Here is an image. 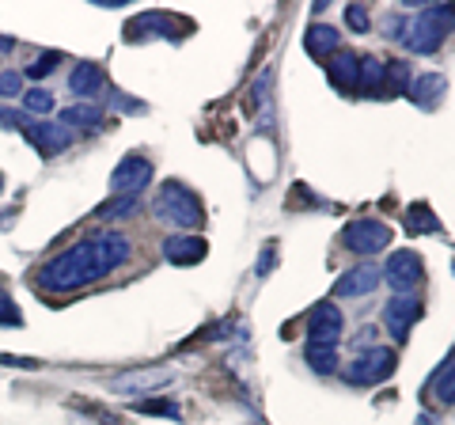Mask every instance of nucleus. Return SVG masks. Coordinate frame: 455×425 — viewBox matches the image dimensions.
Instances as JSON below:
<instances>
[{"mask_svg": "<svg viewBox=\"0 0 455 425\" xmlns=\"http://www.w3.org/2000/svg\"><path fill=\"white\" fill-rule=\"evenodd\" d=\"M444 76L440 73H425V76H418V80H410V88H406V99H414L418 107H425V110H433L436 103H440V95H444Z\"/></svg>", "mask_w": 455, "mask_h": 425, "instance_id": "obj_17", "label": "nucleus"}, {"mask_svg": "<svg viewBox=\"0 0 455 425\" xmlns=\"http://www.w3.org/2000/svg\"><path fill=\"white\" fill-rule=\"evenodd\" d=\"M23 95V76L16 68H0V99H16Z\"/></svg>", "mask_w": 455, "mask_h": 425, "instance_id": "obj_29", "label": "nucleus"}, {"mask_svg": "<svg viewBox=\"0 0 455 425\" xmlns=\"http://www.w3.org/2000/svg\"><path fill=\"white\" fill-rule=\"evenodd\" d=\"M107 88V76H103V68H99L95 61H76L73 68V76H68V92H73L76 99H92Z\"/></svg>", "mask_w": 455, "mask_h": 425, "instance_id": "obj_15", "label": "nucleus"}, {"mask_svg": "<svg viewBox=\"0 0 455 425\" xmlns=\"http://www.w3.org/2000/svg\"><path fill=\"white\" fill-rule=\"evenodd\" d=\"M379 281H387L395 296H410L421 285V259L414 251H391L379 270Z\"/></svg>", "mask_w": 455, "mask_h": 425, "instance_id": "obj_6", "label": "nucleus"}, {"mask_svg": "<svg viewBox=\"0 0 455 425\" xmlns=\"http://www.w3.org/2000/svg\"><path fill=\"white\" fill-rule=\"evenodd\" d=\"M398 368V353L391 346H368L361 353H353L349 365H346V384H357V388H372L391 380Z\"/></svg>", "mask_w": 455, "mask_h": 425, "instance_id": "obj_3", "label": "nucleus"}, {"mask_svg": "<svg viewBox=\"0 0 455 425\" xmlns=\"http://www.w3.org/2000/svg\"><path fill=\"white\" fill-rule=\"evenodd\" d=\"M57 61H61V53H57V50H50V53H38V58H35L31 65H27V68H23V73H20V76H31V80H42V76H50V73H53V68H57Z\"/></svg>", "mask_w": 455, "mask_h": 425, "instance_id": "obj_28", "label": "nucleus"}, {"mask_svg": "<svg viewBox=\"0 0 455 425\" xmlns=\"http://www.w3.org/2000/svg\"><path fill=\"white\" fill-rule=\"evenodd\" d=\"M23 137L42 152V156H61L68 145H73V133L65 130L61 122H23Z\"/></svg>", "mask_w": 455, "mask_h": 425, "instance_id": "obj_10", "label": "nucleus"}, {"mask_svg": "<svg viewBox=\"0 0 455 425\" xmlns=\"http://www.w3.org/2000/svg\"><path fill=\"white\" fill-rule=\"evenodd\" d=\"M0 323H8V327H16L20 323V308L8 301V296H0Z\"/></svg>", "mask_w": 455, "mask_h": 425, "instance_id": "obj_33", "label": "nucleus"}, {"mask_svg": "<svg viewBox=\"0 0 455 425\" xmlns=\"http://www.w3.org/2000/svg\"><path fill=\"white\" fill-rule=\"evenodd\" d=\"M254 107H262V130H274V68H266V73L254 80Z\"/></svg>", "mask_w": 455, "mask_h": 425, "instance_id": "obj_20", "label": "nucleus"}, {"mask_svg": "<svg viewBox=\"0 0 455 425\" xmlns=\"http://www.w3.org/2000/svg\"><path fill=\"white\" fill-rule=\"evenodd\" d=\"M175 23L164 12H145V16H137L125 23V42H148V38H167V27Z\"/></svg>", "mask_w": 455, "mask_h": 425, "instance_id": "obj_16", "label": "nucleus"}, {"mask_svg": "<svg viewBox=\"0 0 455 425\" xmlns=\"http://www.w3.org/2000/svg\"><path fill=\"white\" fill-rule=\"evenodd\" d=\"M418 319H421V304L414 296H391V301L383 304V327H387V334L398 346L410 342V331H414Z\"/></svg>", "mask_w": 455, "mask_h": 425, "instance_id": "obj_9", "label": "nucleus"}, {"mask_svg": "<svg viewBox=\"0 0 455 425\" xmlns=\"http://www.w3.org/2000/svg\"><path fill=\"white\" fill-rule=\"evenodd\" d=\"M0 296H4V289H0Z\"/></svg>", "mask_w": 455, "mask_h": 425, "instance_id": "obj_39", "label": "nucleus"}, {"mask_svg": "<svg viewBox=\"0 0 455 425\" xmlns=\"http://www.w3.org/2000/svg\"><path fill=\"white\" fill-rule=\"evenodd\" d=\"M304 361L311 365V373H319V376H331L338 373V349H323V346H304Z\"/></svg>", "mask_w": 455, "mask_h": 425, "instance_id": "obj_24", "label": "nucleus"}, {"mask_svg": "<svg viewBox=\"0 0 455 425\" xmlns=\"http://www.w3.org/2000/svg\"><path fill=\"white\" fill-rule=\"evenodd\" d=\"M57 122H61L68 133H73V130H95V125L103 122V110H99L95 103H73V107L61 110V118H57Z\"/></svg>", "mask_w": 455, "mask_h": 425, "instance_id": "obj_19", "label": "nucleus"}, {"mask_svg": "<svg viewBox=\"0 0 455 425\" xmlns=\"http://www.w3.org/2000/svg\"><path fill=\"white\" fill-rule=\"evenodd\" d=\"M140 414H156V418H179V406L171 403V399H145V403H137Z\"/></svg>", "mask_w": 455, "mask_h": 425, "instance_id": "obj_30", "label": "nucleus"}, {"mask_svg": "<svg viewBox=\"0 0 455 425\" xmlns=\"http://www.w3.org/2000/svg\"><path fill=\"white\" fill-rule=\"evenodd\" d=\"M357 73H361V58H357V53L338 50L334 58L326 61V76H331V84L338 92H357Z\"/></svg>", "mask_w": 455, "mask_h": 425, "instance_id": "obj_14", "label": "nucleus"}, {"mask_svg": "<svg viewBox=\"0 0 455 425\" xmlns=\"http://www.w3.org/2000/svg\"><path fill=\"white\" fill-rule=\"evenodd\" d=\"M346 23H349L357 35H368V31H372V20H368V8H361V4H349V8H346Z\"/></svg>", "mask_w": 455, "mask_h": 425, "instance_id": "obj_31", "label": "nucleus"}, {"mask_svg": "<svg viewBox=\"0 0 455 425\" xmlns=\"http://www.w3.org/2000/svg\"><path fill=\"white\" fill-rule=\"evenodd\" d=\"M383 80H387V88L406 95V88H410V61H383Z\"/></svg>", "mask_w": 455, "mask_h": 425, "instance_id": "obj_26", "label": "nucleus"}, {"mask_svg": "<svg viewBox=\"0 0 455 425\" xmlns=\"http://www.w3.org/2000/svg\"><path fill=\"white\" fill-rule=\"evenodd\" d=\"M274 262H277V247H274V244H266V251H262L259 266H254V270H259V277H266L269 270H274Z\"/></svg>", "mask_w": 455, "mask_h": 425, "instance_id": "obj_34", "label": "nucleus"}, {"mask_svg": "<svg viewBox=\"0 0 455 425\" xmlns=\"http://www.w3.org/2000/svg\"><path fill=\"white\" fill-rule=\"evenodd\" d=\"M341 331H346V323H341V311L334 304H315L307 316V346H323V349H338L341 342Z\"/></svg>", "mask_w": 455, "mask_h": 425, "instance_id": "obj_8", "label": "nucleus"}, {"mask_svg": "<svg viewBox=\"0 0 455 425\" xmlns=\"http://www.w3.org/2000/svg\"><path fill=\"white\" fill-rule=\"evenodd\" d=\"M372 338H376V331H372V327H364V331L357 334V342H353V346H357V353L368 349V342H372Z\"/></svg>", "mask_w": 455, "mask_h": 425, "instance_id": "obj_36", "label": "nucleus"}, {"mask_svg": "<svg viewBox=\"0 0 455 425\" xmlns=\"http://www.w3.org/2000/svg\"><path fill=\"white\" fill-rule=\"evenodd\" d=\"M433 399L444 403V406H451V399H455V365H451V353L444 357V365H440V373L433 380Z\"/></svg>", "mask_w": 455, "mask_h": 425, "instance_id": "obj_23", "label": "nucleus"}, {"mask_svg": "<svg viewBox=\"0 0 455 425\" xmlns=\"http://www.w3.org/2000/svg\"><path fill=\"white\" fill-rule=\"evenodd\" d=\"M152 182V160H145V156H122L118 167L110 172V190L118 197H140V190H145Z\"/></svg>", "mask_w": 455, "mask_h": 425, "instance_id": "obj_7", "label": "nucleus"}, {"mask_svg": "<svg viewBox=\"0 0 455 425\" xmlns=\"http://www.w3.org/2000/svg\"><path fill=\"white\" fill-rule=\"evenodd\" d=\"M171 380H175V373H171V368H137V373H122V376H114V380H110V388H114V391L152 395V391L167 388Z\"/></svg>", "mask_w": 455, "mask_h": 425, "instance_id": "obj_11", "label": "nucleus"}, {"mask_svg": "<svg viewBox=\"0 0 455 425\" xmlns=\"http://www.w3.org/2000/svg\"><path fill=\"white\" fill-rule=\"evenodd\" d=\"M341 244H346L353 254H361V259H372V254L387 251L391 244V229L383 221H349L346 232H341Z\"/></svg>", "mask_w": 455, "mask_h": 425, "instance_id": "obj_5", "label": "nucleus"}, {"mask_svg": "<svg viewBox=\"0 0 455 425\" xmlns=\"http://www.w3.org/2000/svg\"><path fill=\"white\" fill-rule=\"evenodd\" d=\"M205 239L202 236H167L164 239V259L171 266H197L205 259Z\"/></svg>", "mask_w": 455, "mask_h": 425, "instance_id": "obj_13", "label": "nucleus"}, {"mask_svg": "<svg viewBox=\"0 0 455 425\" xmlns=\"http://www.w3.org/2000/svg\"><path fill=\"white\" fill-rule=\"evenodd\" d=\"M0 365H20V368H35V361H31V357H4V353H0Z\"/></svg>", "mask_w": 455, "mask_h": 425, "instance_id": "obj_37", "label": "nucleus"}, {"mask_svg": "<svg viewBox=\"0 0 455 425\" xmlns=\"http://www.w3.org/2000/svg\"><path fill=\"white\" fill-rule=\"evenodd\" d=\"M23 110H27V115H50V110H53V92H46V88L23 92Z\"/></svg>", "mask_w": 455, "mask_h": 425, "instance_id": "obj_27", "label": "nucleus"}, {"mask_svg": "<svg viewBox=\"0 0 455 425\" xmlns=\"http://www.w3.org/2000/svg\"><path fill=\"white\" fill-rule=\"evenodd\" d=\"M133 254V244L125 239L122 232H107V236H92L84 239V244L68 247L61 254H53V259L42 266V289L46 293H76L84 285H92V281L114 274L118 266L130 262Z\"/></svg>", "mask_w": 455, "mask_h": 425, "instance_id": "obj_1", "label": "nucleus"}, {"mask_svg": "<svg viewBox=\"0 0 455 425\" xmlns=\"http://www.w3.org/2000/svg\"><path fill=\"white\" fill-rule=\"evenodd\" d=\"M451 31V8H425L414 23H406V46L414 53H436L444 46V38Z\"/></svg>", "mask_w": 455, "mask_h": 425, "instance_id": "obj_4", "label": "nucleus"}, {"mask_svg": "<svg viewBox=\"0 0 455 425\" xmlns=\"http://www.w3.org/2000/svg\"><path fill=\"white\" fill-rule=\"evenodd\" d=\"M0 190H4V175H0Z\"/></svg>", "mask_w": 455, "mask_h": 425, "instance_id": "obj_38", "label": "nucleus"}, {"mask_svg": "<svg viewBox=\"0 0 455 425\" xmlns=\"http://www.w3.org/2000/svg\"><path fill=\"white\" fill-rule=\"evenodd\" d=\"M338 42H341V35L334 31V27H326V23H315L311 31L304 35V50L311 53V58H334L338 53Z\"/></svg>", "mask_w": 455, "mask_h": 425, "instance_id": "obj_18", "label": "nucleus"}, {"mask_svg": "<svg viewBox=\"0 0 455 425\" xmlns=\"http://www.w3.org/2000/svg\"><path fill=\"white\" fill-rule=\"evenodd\" d=\"M406 232L410 236H436L440 232V221L433 217L429 205H414L406 212Z\"/></svg>", "mask_w": 455, "mask_h": 425, "instance_id": "obj_22", "label": "nucleus"}, {"mask_svg": "<svg viewBox=\"0 0 455 425\" xmlns=\"http://www.w3.org/2000/svg\"><path fill=\"white\" fill-rule=\"evenodd\" d=\"M357 88H361L364 95H379V92H387V80H383V58H361Z\"/></svg>", "mask_w": 455, "mask_h": 425, "instance_id": "obj_21", "label": "nucleus"}, {"mask_svg": "<svg viewBox=\"0 0 455 425\" xmlns=\"http://www.w3.org/2000/svg\"><path fill=\"white\" fill-rule=\"evenodd\" d=\"M383 35L395 38V42H403L406 38V20L403 16H383Z\"/></svg>", "mask_w": 455, "mask_h": 425, "instance_id": "obj_32", "label": "nucleus"}, {"mask_svg": "<svg viewBox=\"0 0 455 425\" xmlns=\"http://www.w3.org/2000/svg\"><path fill=\"white\" fill-rule=\"evenodd\" d=\"M140 209V197H114V202H103L99 205V217L103 221H122V217H130V212H137Z\"/></svg>", "mask_w": 455, "mask_h": 425, "instance_id": "obj_25", "label": "nucleus"}, {"mask_svg": "<svg viewBox=\"0 0 455 425\" xmlns=\"http://www.w3.org/2000/svg\"><path fill=\"white\" fill-rule=\"evenodd\" d=\"M379 285V266L364 262V266H353V270H346L338 281H334V296H368Z\"/></svg>", "mask_w": 455, "mask_h": 425, "instance_id": "obj_12", "label": "nucleus"}, {"mask_svg": "<svg viewBox=\"0 0 455 425\" xmlns=\"http://www.w3.org/2000/svg\"><path fill=\"white\" fill-rule=\"evenodd\" d=\"M152 212L160 221L182 229V232H190V229H197V224L205 221L202 197H197L187 182H164L160 194H156V202H152Z\"/></svg>", "mask_w": 455, "mask_h": 425, "instance_id": "obj_2", "label": "nucleus"}, {"mask_svg": "<svg viewBox=\"0 0 455 425\" xmlns=\"http://www.w3.org/2000/svg\"><path fill=\"white\" fill-rule=\"evenodd\" d=\"M23 115H16V110H0V125H8V130H16V125H20V130H23Z\"/></svg>", "mask_w": 455, "mask_h": 425, "instance_id": "obj_35", "label": "nucleus"}]
</instances>
